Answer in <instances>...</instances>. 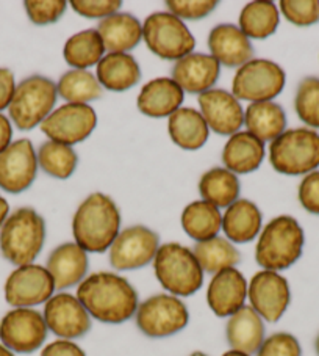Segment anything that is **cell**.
I'll return each mask as SVG.
<instances>
[{"label":"cell","mask_w":319,"mask_h":356,"mask_svg":"<svg viewBox=\"0 0 319 356\" xmlns=\"http://www.w3.org/2000/svg\"><path fill=\"white\" fill-rule=\"evenodd\" d=\"M77 298L91 317L103 323L130 321L138 311V292L126 280L110 272L89 275L78 284Z\"/></svg>","instance_id":"obj_1"},{"label":"cell","mask_w":319,"mask_h":356,"mask_svg":"<svg viewBox=\"0 0 319 356\" xmlns=\"http://www.w3.org/2000/svg\"><path fill=\"white\" fill-rule=\"evenodd\" d=\"M119 228V209L103 193L89 195L72 218L74 238L87 253H105L121 232Z\"/></svg>","instance_id":"obj_2"},{"label":"cell","mask_w":319,"mask_h":356,"mask_svg":"<svg viewBox=\"0 0 319 356\" xmlns=\"http://www.w3.org/2000/svg\"><path fill=\"white\" fill-rule=\"evenodd\" d=\"M304 229L296 218L280 216L271 220L260 234L255 248V261L271 272L290 268L304 250Z\"/></svg>","instance_id":"obj_3"},{"label":"cell","mask_w":319,"mask_h":356,"mask_svg":"<svg viewBox=\"0 0 319 356\" xmlns=\"http://www.w3.org/2000/svg\"><path fill=\"white\" fill-rule=\"evenodd\" d=\"M46 223L33 209H17L0 228V251L15 266L32 264L44 247Z\"/></svg>","instance_id":"obj_4"},{"label":"cell","mask_w":319,"mask_h":356,"mask_svg":"<svg viewBox=\"0 0 319 356\" xmlns=\"http://www.w3.org/2000/svg\"><path fill=\"white\" fill-rule=\"evenodd\" d=\"M153 272L163 289L175 297H189L204 284V270L193 250L180 243H164L153 259Z\"/></svg>","instance_id":"obj_5"},{"label":"cell","mask_w":319,"mask_h":356,"mask_svg":"<svg viewBox=\"0 0 319 356\" xmlns=\"http://www.w3.org/2000/svg\"><path fill=\"white\" fill-rule=\"evenodd\" d=\"M269 162L282 175H309L319 167V134L299 127L285 131L271 141Z\"/></svg>","instance_id":"obj_6"},{"label":"cell","mask_w":319,"mask_h":356,"mask_svg":"<svg viewBox=\"0 0 319 356\" xmlns=\"http://www.w3.org/2000/svg\"><path fill=\"white\" fill-rule=\"evenodd\" d=\"M57 85L44 76H32L16 87L10 104V118L21 131L42 124L57 102Z\"/></svg>","instance_id":"obj_7"},{"label":"cell","mask_w":319,"mask_h":356,"mask_svg":"<svg viewBox=\"0 0 319 356\" xmlns=\"http://www.w3.org/2000/svg\"><path fill=\"white\" fill-rule=\"evenodd\" d=\"M143 38L147 47L163 60H182L193 54L194 36L185 22L173 13L158 11L144 21Z\"/></svg>","instance_id":"obj_8"},{"label":"cell","mask_w":319,"mask_h":356,"mask_svg":"<svg viewBox=\"0 0 319 356\" xmlns=\"http://www.w3.org/2000/svg\"><path fill=\"white\" fill-rule=\"evenodd\" d=\"M286 76L282 67L266 58H252L236 71L232 83V95L236 99L268 102L285 88Z\"/></svg>","instance_id":"obj_9"},{"label":"cell","mask_w":319,"mask_h":356,"mask_svg":"<svg viewBox=\"0 0 319 356\" xmlns=\"http://www.w3.org/2000/svg\"><path fill=\"white\" fill-rule=\"evenodd\" d=\"M137 325L149 337H168L188 325L189 314L185 303L171 293H158L138 306Z\"/></svg>","instance_id":"obj_10"},{"label":"cell","mask_w":319,"mask_h":356,"mask_svg":"<svg viewBox=\"0 0 319 356\" xmlns=\"http://www.w3.org/2000/svg\"><path fill=\"white\" fill-rule=\"evenodd\" d=\"M44 316L32 308H15L0 321V342L13 353L28 355L42 347L47 337Z\"/></svg>","instance_id":"obj_11"},{"label":"cell","mask_w":319,"mask_h":356,"mask_svg":"<svg viewBox=\"0 0 319 356\" xmlns=\"http://www.w3.org/2000/svg\"><path fill=\"white\" fill-rule=\"evenodd\" d=\"M97 126V115L88 104H64L42 121L41 131L51 141L72 146L87 140Z\"/></svg>","instance_id":"obj_12"},{"label":"cell","mask_w":319,"mask_h":356,"mask_svg":"<svg viewBox=\"0 0 319 356\" xmlns=\"http://www.w3.org/2000/svg\"><path fill=\"white\" fill-rule=\"evenodd\" d=\"M160 248L157 232L143 225L130 226L119 232L110 247V264L114 270H138L155 259Z\"/></svg>","instance_id":"obj_13"},{"label":"cell","mask_w":319,"mask_h":356,"mask_svg":"<svg viewBox=\"0 0 319 356\" xmlns=\"http://www.w3.org/2000/svg\"><path fill=\"white\" fill-rule=\"evenodd\" d=\"M55 282L46 267L28 264L11 272L5 282V300L15 308H32L53 297Z\"/></svg>","instance_id":"obj_14"},{"label":"cell","mask_w":319,"mask_h":356,"mask_svg":"<svg viewBox=\"0 0 319 356\" xmlns=\"http://www.w3.org/2000/svg\"><path fill=\"white\" fill-rule=\"evenodd\" d=\"M248 298L257 314L263 321L275 323L288 309L291 292L288 281L277 272L261 270L255 273L248 286Z\"/></svg>","instance_id":"obj_15"},{"label":"cell","mask_w":319,"mask_h":356,"mask_svg":"<svg viewBox=\"0 0 319 356\" xmlns=\"http://www.w3.org/2000/svg\"><path fill=\"white\" fill-rule=\"evenodd\" d=\"M38 173V156L27 138L11 143L0 154V188L21 193L32 186Z\"/></svg>","instance_id":"obj_16"},{"label":"cell","mask_w":319,"mask_h":356,"mask_svg":"<svg viewBox=\"0 0 319 356\" xmlns=\"http://www.w3.org/2000/svg\"><path fill=\"white\" fill-rule=\"evenodd\" d=\"M47 328L61 339H77L91 330V316L77 297L60 292L44 306Z\"/></svg>","instance_id":"obj_17"},{"label":"cell","mask_w":319,"mask_h":356,"mask_svg":"<svg viewBox=\"0 0 319 356\" xmlns=\"http://www.w3.org/2000/svg\"><path fill=\"white\" fill-rule=\"evenodd\" d=\"M200 113L208 129L219 135H235L244 124V112L239 101L225 90H208L199 95Z\"/></svg>","instance_id":"obj_18"},{"label":"cell","mask_w":319,"mask_h":356,"mask_svg":"<svg viewBox=\"0 0 319 356\" xmlns=\"http://www.w3.org/2000/svg\"><path fill=\"white\" fill-rule=\"evenodd\" d=\"M248 298V281L235 267L221 270L213 276L207 291V302L218 317H230Z\"/></svg>","instance_id":"obj_19"},{"label":"cell","mask_w":319,"mask_h":356,"mask_svg":"<svg viewBox=\"0 0 319 356\" xmlns=\"http://www.w3.org/2000/svg\"><path fill=\"white\" fill-rule=\"evenodd\" d=\"M221 65L207 54H189L173 67V79L183 93L202 95L218 82Z\"/></svg>","instance_id":"obj_20"},{"label":"cell","mask_w":319,"mask_h":356,"mask_svg":"<svg viewBox=\"0 0 319 356\" xmlns=\"http://www.w3.org/2000/svg\"><path fill=\"white\" fill-rule=\"evenodd\" d=\"M212 57L227 67H241L254 58L250 40L233 24H219L208 36Z\"/></svg>","instance_id":"obj_21"},{"label":"cell","mask_w":319,"mask_h":356,"mask_svg":"<svg viewBox=\"0 0 319 356\" xmlns=\"http://www.w3.org/2000/svg\"><path fill=\"white\" fill-rule=\"evenodd\" d=\"M46 268L55 282V289H69L80 284L87 276L88 254L77 243H63L49 256Z\"/></svg>","instance_id":"obj_22"},{"label":"cell","mask_w":319,"mask_h":356,"mask_svg":"<svg viewBox=\"0 0 319 356\" xmlns=\"http://www.w3.org/2000/svg\"><path fill=\"white\" fill-rule=\"evenodd\" d=\"M185 93L174 79L158 77L146 83L138 95L139 112L150 118H169L180 108Z\"/></svg>","instance_id":"obj_23"},{"label":"cell","mask_w":319,"mask_h":356,"mask_svg":"<svg viewBox=\"0 0 319 356\" xmlns=\"http://www.w3.org/2000/svg\"><path fill=\"white\" fill-rule=\"evenodd\" d=\"M225 336L232 350L254 355L265 342V323L250 306L244 305L241 309L229 317Z\"/></svg>","instance_id":"obj_24"},{"label":"cell","mask_w":319,"mask_h":356,"mask_svg":"<svg viewBox=\"0 0 319 356\" xmlns=\"http://www.w3.org/2000/svg\"><path fill=\"white\" fill-rule=\"evenodd\" d=\"M265 159V143L250 132H236L224 146L223 162L235 175H246L259 170Z\"/></svg>","instance_id":"obj_25"},{"label":"cell","mask_w":319,"mask_h":356,"mask_svg":"<svg viewBox=\"0 0 319 356\" xmlns=\"http://www.w3.org/2000/svg\"><path fill=\"white\" fill-rule=\"evenodd\" d=\"M96 77L103 88L127 91L141 81V70L130 54L108 52L97 65Z\"/></svg>","instance_id":"obj_26"},{"label":"cell","mask_w":319,"mask_h":356,"mask_svg":"<svg viewBox=\"0 0 319 356\" xmlns=\"http://www.w3.org/2000/svg\"><path fill=\"white\" fill-rule=\"evenodd\" d=\"M97 33L101 35L105 51L127 54L139 44L143 38V26L132 15L114 13L101 21Z\"/></svg>","instance_id":"obj_27"},{"label":"cell","mask_w":319,"mask_h":356,"mask_svg":"<svg viewBox=\"0 0 319 356\" xmlns=\"http://www.w3.org/2000/svg\"><path fill=\"white\" fill-rule=\"evenodd\" d=\"M169 137L182 149L196 151L207 143L210 129L200 112L191 107H180L169 116Z\"/></svg>","instance_id":"obj_28"},{"label":"cell","mask_w":319,"mask_h":356,"mask_svg":"<svg viewBox=\"0 0 319 356\" xmlns=\"http://www.w3.org/2000/svg\"><path fill=\"white\" fill-rule=\"evenodd\" d=\"M260 209L248 200H236L227 207L223 217V229L227 238L235 243H246L254 241L261 229Z\"/></svg>","instance_id":"obj_29"},{"label":"cell","mask_w":319,"mask_h":356,"mask_svg":"<svg viewBox=\"0 0 319 356\" xmlns=\"http://www.w3.org/2000/svg\"><path fill=\"white\" fill-rule=\"evenodd\" d=\"M244 124L248 127V132L255 135L263 143L274 141L285 132V110L273 101L254 102L244 112Z\"/></svg>","instance_id":"obj_30"},{"label":"cell","mask_w":319,"mask_h":356,"mask_svg":"<svg viewBox=\"0 0 319 356\" xmlns=\"http://www.w3.org/2000/svg\"><path fill=\"white\" fill-rule=\"evenodd\" d=\"M182 228L196 242L216 237L223 228V217L216 206L207 201H194L182 213Z\"/></svg>","instance_id":"obj_31"},{"label":"cell","mask_w":319,"mask_h":356,"mask_svg":"<svg viewBox=\"0 0 319 356\" xmlns=\"http://www.w3.org/2000/svg\"><path fill=\"white\" fill-rule=\"evenodd\" d=\"M105 54L101 35L97 30L89 29L72 35L64 44V60L74 70H87L94 65H99Z\"/></svg>","instance_id":"obj_32"},{"label":"cell","mask_w":319,"mask_h":356,"mask_svg":"<svg viewBox=\"0 0 319 356\" xmlns=\"http://www.w3.org/2000/svg\"><path fill=\"white\" fill-rule=\"evenodd\" d=\"M199 192L204 201L219 207H229L239 196V181L227 168H213L202 175Z\"/></svg>","instance_id":"obj_33"},{"label":"cell","mask_w":319,"mask_h":356,"mask_svg":"<svg viewBox=\"0 0 319 356\" xmlns=\"http://www.w3.org/2000/svg\"><path fill=\"white\" fill-rule=\"evenodd\" d=\"M279 10L274 2H250L239 15V30L254 40H265L279 27Z\"/></svg>","instance_id":"obj_34"},{"label":"cell","mask_w":319,"mask_h":356,"mask_svg":"<svg viewBox=\"0 0 319 356\" xmlns=\"http://www.w3.org/2000/svg\"><path fill=\"white\" fill-rule=\"evenodd\" d=\"M193 253L202 270L213 275H216L221 270L235 267L241 261V254L233 247V243L218 236L210 241L196 243Z\"/></svg>","instance_id":"obj_35"},{"label":"cell","mask_w":319,"mask_h":356,"mask_svg":"<svg viewBox=\"0 0 319 356\" xmlns=\"http://www.w3.org/2000/svg\"><path fill=\"white\" fill-rule=\"evenodd\" d=\"M57 93L67 104H87L102 97V87L97 77L87 70H71L61 76Z\"/></svg>","instance_id":"obj_36"},{"label":"cell","mask_w":319,"mask_h":356,"mask_svg":"<svg viewBox=\"0 0 319 356\" xmlns=\"http://www.w3.org/2000/svg\"><path fill=\"white\" fill-rule=\"evenodd\" d=\"M77 154L71 146L46 141L38 151V165L49 176L57 179H67L77 167Z\"/></svg>","instance_id":"obj_37"},{"label":"cell","mask_w":319,"mask_h":356,"mask_svg":"<svg viewBox=\"0 0 319 356\" xmlns=\"http://www.w3.org/2000/svg\"><path fill=\"white\" fill-rule=\"evenodd\" d=\"M294 108L300 121L307 126L319 129V79L307 77L299 83L294 99Z\"/></svg>","instance_id":"obj_38"},{"label":"cell","mask_w":319,"mask_h":356,"mask_svg":"<svg viewBox=\"0 0 319 356\" xmlns=\"http://www.w3.org/2000/svg\"><path fill=\"white\" fill-rule=\"evenodd\" d=\"M282 15L294 26L307 27L319 22V2L318 0H282Z\"/></svg>","instance_id":"obj_39"},{"label":"cell","mask_w":319,"mask_h":356,"mask_svg":"<svg viewBox=\"0 0 319 356\" xmlns=\"http://www.w3.org/2000/svg\"><path fill=\"white\" fill-rule=\"evenodd\" d=\"M30 21L36 26H47V24L57 22L64 15L67 2L64 0H49V2H38V0H28L24 3Z\"/></svg>","instance_id":"obj_40"},{"label":"cell","mask_w":319,"mask_h":356,"mask_svg":"<svg viewBox=\"0 0 319 356\" xmlns=\"http://www.w3.org/2000/svg\"><path fill=\"white\" fill-rule=\"evenodd\" d=\"M166 7L169 13L179 17L182 21H199L204 19L218 7L214 0H168Z\"/></svg>","instance_id":"obj_41"},{"label":"cell","mask_w":319,"mask_h":356,"mask_svg":"<svg viewBox=\"0 0 319 356\" xmlns=\"http://www.w3.org/2000/svg\"><path fill=\"white\" fill-rule=\"evenodd\" d=\"M257 356H302V348L293 334L274 333L261 343Z\"/></svg>","instance_id":"obj_42"},{"label":"cell","mask_w":319,"mask_h":356,"mask_svg":"<svg viewBox=\"0 0 319 356\" xmlns=\"http://www.w3.org/2000/svg\"><path fill=\"white\" fill-rule=\"evenodd\" d=\"M71 7L76 13L88 19H105L118 13L122 2L119 0H72Z\"/></svg>","instance_id":"obj_43"},{"label":"cell","mask_w":319,"mask_h":356,"mask_svg":"<svg viewBox=\"0 0 319 356\" xmlns=\"http://www.w3.org/2000/svg\"><path fill=\"white\" fill-rule=\"evenodd\" d=\"M299 201L307 212L319 216V171H311L300 182Z\"/></svg>","instance_id":"obj_44"},{"label":"cell","mask_w":319,"mask_h":356,"mask_svg":"<svg viewBox=\"0 0 319 356\" xmlns=\"http://www.w3.org/2000/svg\"><path fill=\"white\" fill-rule=\"evenodd\" d=\"M41 356H87L76 342L67 339H58L42 348Z\"/></svg>","instance_id":"obj_45"},{"label":"cell","mask_w":319,"mask_h":356,"mask_svg":"<svg viewBox=\"0 0 319 356\" xmlns=\"http://www.w3.org/2000/svg\"><path fill=\"white\" fill-rule=\"evenodd\" d=\"M16 91V82L15 76L10 70L0 67V112L3 108H8L11 101H13Z\"/></svg>","instance_id":"obj_46"},{"label":"cell","mask_w":319,"mask_h":356,"mask_svg":"<svg viewBox=\"0 0 319 356\" xmlns=\"http://www.w3.org/2000/svg\"><path fill=\"white\" fill-rule=\"evenodd\" d=\"M11 137H13V127L7 116L0 113V154L11 145Z\"/></svg>","instance_id":"obj_47"},{"label":"cell","mask_w":319,"mask_h":356,"mask_svg":"<svg viewBox=\"0 0 319 356\" xmlns=\"http://www.w3.org/2000/svg\"><path fill=\"white\" fill-rule=\"evenodd\" d=\"M8 212H10V206L7 200L3 198V196H0V228H2L5 220L8 218Z\"/></svg>","instance_id":"obj_48"},{"label":"cell","mask_w":319,"mask_h":356,"mask_svg":"<svg viewBox=\"0 0 319 356\" xmlns=\"http://www.w3.org/2000/svg\"><path fill=\"white\" fill-rule=\"evenodd\" d=\"M0 356H15V353L11 352L10 348H7L3 343H0Z\"/></svg>","instance_id":"obj_49"},{"label":"cell","mask_w":319,"mask_h":356,"mask_svg":"<svg viewBox=\"0 0 319 356\" xmlns=\"http://www.w3.org/2000/svg\"><path fill=\"white\" fill-rule=\"evenodd\" d=\"M223 356H250V355L243 353V352H236V350H229V352H225Z\"/></svg>","instance_id":"obj_50"},{"label":"cell","mask_w":319,"mask_h":356,"mask_svg":"<svg viewBox=\"0 0 319 356\" xmlns=\"http://www.w3.org/2000/svg\"><path fill=\"white\" fill-rule=\"evenodd\" d=\"M315 348H316V353L319 355V334L316 337V342H315Z\"/></svg>","instance_id":"obj_51"},{"label":"cell","mask_w":319,"mask_h":356,"mask_svg":"<svg viewBox=\"0 0 319 356\" xmlns=\"http://www.w3.org/2000/svg\"><path fill=\"white\" fill-rule=\"evenodd\" d=\"M189 356H208V355H205V353H202V352H194V353H191Z\"/></svg>","instance_id":"obj_52"}]
</instances>
